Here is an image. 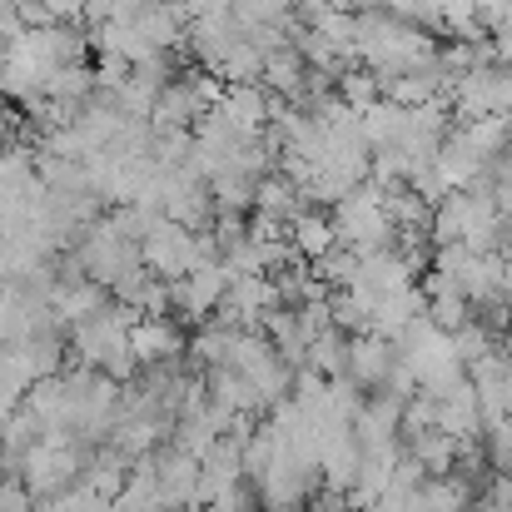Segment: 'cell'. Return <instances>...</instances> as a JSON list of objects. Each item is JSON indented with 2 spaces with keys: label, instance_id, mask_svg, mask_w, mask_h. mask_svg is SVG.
<instances>
[{
  "label": "cell",
  "instance_id": "6da1fadb",
  "mask_svg": "<svg viewBox=\"0 0 512 512\" xmlns=\"http://www.w3.org/2000/svg\"><path fill=\"white\" fill-rule=\"evenodd\" d=\"M393 339H383V334H373V329H363V334H348V358H343V373L368 393V388H378L383 378H388V368H393Z\"/></svg>",
  "mask_w": 512,
  "mask_h": 512
},
{
  "label": "cell",
  "instance_id": "8992f818",
  "mask_svg": "<svg viewBox=\"0 0 512 512\" xmlns=\"http://www.w3.org/2000/svg\"><path fill=\"white\" fill-rule=\"evenodd\" d=\"M398 130H403V105H398V100L378 95L373 105H363V110H358V135H363V145H368V150L393 145V140H398Z\"/></svg>",
  "mask_w": 512,
  "mask_h": 512
},
{
  "label": "cell",
  "instance_id": "52a82bcc",
  "mask_svg": "<svg viewBox=\"0 0 512 512\" xmlns=\"http://www.w3.org/2000/svg\"><path fill=\"white\" fill-rule=\"evenodd\" d=\"M503 339H508V343H503V348H508V353H512V314H508V329H503Z\"/></svg>",
  "mask_w": 512,
  "mask_h": 512
},
{
  "label": "cell",
  "instance_id": "3957f363",
  "mask_svg": "<svg viewBox=\"0 0 512 512\" xmlns=\"http://www.w3.org/2000/svg\"><path fill=\"white\" fill-rule=\"evenodd\" d=\"M433 170L443 174L448 189H468L478 174H488V160L473 150V140H468L463 125H458V130L443 135V145H438V155H433Z\"/></svg>",
  "mask_w": 512,
  "mask_h": 512
},
{
  "label": "cell",
  "instance_id": "7a4b0ae2",
  "mask_svg": "<svg viewBox=\"0 0 512 512\" xmlns=\"http://www.w3.org/2000/svg\"><path fill=\"white\" fill-rule=\"evenodd\" d=\"M438 433H448L453 443H473L483 433V403L473 393V383H458L453 393L438 398V418H433Z\"/></svg>",
  "mask_w": 512,
  "mask_h": 512
},
{
  "label": "cell",
  "instance_id": "ba28073f",
  "mask_svg": "<svg viewBox=\"0 0 512 512\" xmlns=\"http://www.w3.org/2000/svg\"><path fill=\"white\" fill-rule=\"evenodd\" d=\"M508 219H512V204H508Z\"/></svg>",
  "mask_w": 512,
  "mask_h": 512
},
{
  "label": "cell",
  "instance_id": "5b68a950",
  "mask_svg": "<svg viewBox=\"0 0 512 512\" xmlns=\"http://www.w3.org/2000/svg\"><path fill=\"white\" fill-rule=\"evenodd\" d=\"M289 244H294L299 259H319V254H329V249L339 244L334 219H329L324 209H299V214L289 219Z\"/></svg>",
  "mask_w": 512,
  "mask_h": 512
},
{
  "label": "cell",
  "instance_id": "277c9868",
  "mask_svg": "<svg viewBox=\"0 0 512 512\" xmlns=\"http://www.w3.org/2000/svg\"><path fill=\"white\" fill-rule=\"evenodd\" d=\"M130 353H135V363H145V368L174 363V353H179V329H174L165 314H145V319L130 324Z\"/></svg>",
  "mask_w": 512,
  "mask_h": 512
}]
</instances>
